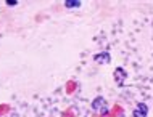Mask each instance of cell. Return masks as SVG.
I'll list each match as a JSON object with an SVG mask.
<instances>
[{"label": "cell", "instance_id": "1", "mask_svg": "<svg viewBox=\"0 0 153 117\" xmlns=\"http://www.w3.org/2000/svg\"><path fill=\"white\" fill-rule=\"evenodd\" d=\"M92 109L95 111H102V114H106V103H105V98L103 96H97L92 101Z\"/></svg>", "mask_w": 153, "mask_h": 117}, {"label": "cell", "instance_id": "2", "mask_svg": "<svg viewBox=\"0 0 153 117\" xmlns=\"http://www.w3.org/2000/svg\"><path fill=\"white\" fill-rule=\"evenodd\" d=\"M147 114H148V106L145 103H139L135 106V109L132 111V116L134 117H147Z\"/></svg>", "mask_w": 153, "mask_h": 117}, {"label": "cell", "instance_id": "3", "mask_svg": "<svg viewBox=\"0 0 153 117\" xmlns=\"http://www.w3.org/2000/svg\"><path fill=\"white\" fill-rule=\"evenodd\" d=\"M127 77V74H126V71H124L123 68H116L114 69V80H116V83L119 87H123L124 85V79Z\"/></svg>", "mask_w": 153, "mask_h": 117}, {"label": "cell", "instance_id": "4", "mask_svg": "<svg viewBox=\"0 0 153 117\" xmlns=\"http://www.w3.org/2000/svg\"><path fill=\"white\" fill-rule=\"evenodd\" d=\"M94 60H95V63H98V64H102V63H103V64H108V63L111 61V56H110L108 52H103V53L95 55Z\"/></svg>", "mask_w": 153, "mask_h": 117}, {"label": "cell", "instance_id": "5", "mask_svg": "<svg viewBox=\"0 0 153 117\" xmlns=\"http://www.w3.org/2000/svg\"><path fill=\"white\" fill-rule=\"evenodd\" d=\"M81 5H82L81 0H66V2H65L66 8H79Z\"/></svg>", "mask_w": 153, "mask_h": 117}, {"label": "cell", "instance_id": "6", "mask_svg": "<svg viewBox=\"0 0 153 117\" xmlns=\"http://www.w3.org/2000/svg\"><path fill=\"white\" fill-rule=\"evenodd\" d=\"M7 5H8V7H15V5H18V2H16V0H8Z\"/></svg>", "mask_w": 153, "mask_h": 117}]
</instances>
